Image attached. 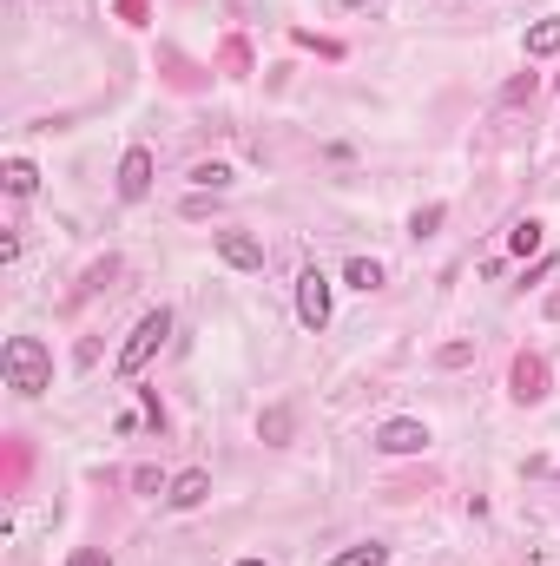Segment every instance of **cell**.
<instances>
[{
  "label": "cell",
  "mask_w": 560,
  "mask_h": 566,
  "mask_svg": "<svg viewBox=\"0 0 560 566\" xmlns=\"http://www.w3.org/2000/svg\"><path fill=\"white\" fill-rule=\"evenodd\" d=\"M343 283H350V290H383V264H376V257H350Z\"/></svg>",
  "instance_id": "obj_13"
},
{
  "label": "cell",
  "mask_w": 560,
  "mask_h": 566,
  "mask_svg": "<svg viewBox=\"0 0 560 566\" xmlns=\"http://www.w3.org/2000/svg\"><path fill=\"white\" fill-rule=\"evenodd\" d=\"M501 99H508V106H521V99H534V73H528V79H508V93H501Z\"/></svg>",
  "instance_id": "obj_20"
},
{
  "label": "cell",
  "mask_w": 560,
  "mask_h": 566,
  "mask_svg": "<svg viewBox=\"0 0 560 566\" xmlns=\"http://www.w3.org/2000/svg\"><path fill=\"white\" fill-rule=\"evenodd\" d=\"M192 185L198 191H224L231 185V165H192Z\"/></svg>",
  "instance_id": "obj_15"
},
{
  "label": "cell",
  "mask_w": 560,
  "mask_h": 566,
  "mask_svg": "<svg viewBox=\"0 0 560 566\" xmlns=\"http://www.w3.org/2000/svg\"><path fill=\"white\" fill-rule=\"evenodd\" d=\"M435 362H442V369H462V362H475V343H442Z\"/></svg>",
  "instance_id": "obj_17"
},
{
  "label": "cell",
  "mask_w": 560,
  "mask_h": 566,
  "mask_svg": "<svg viewBox=\"0 0 560 566\" xmlns=\"http://www.w3.org/2000/svg\"><path fill=\"white\" fill-rule=\"evenodd\" d=\"M554 53H560V14H547L528 27V60H554Z\"/></svg>",
  "instance_id": "obj_10"
},
{
  "label": "cell",
  "mask_w": 560,
  "mask_h": 566,
  "mask_svg": "<svg viewBox=\"0 0 560 566\" xmlns=\"http://www.w3.org/2000/svg\"><path fill=\"white\" fill-rule=\"evenodd\" d=\"M442 218H448L442 205H422L416 218H409V237H435V231H442Z\"/></svg>",
  "instance_id": "obj_16"
},
{
  "label": "cell",
  "mask_w": 560,
  "mask_h": 566,
  "mask_svg": "<svg viewBox=\"0 0 560 566\" xmlns=\"http://www.w3.org/2000/svg\"><path fill=\"white\" fill-rule=\"evenodd\" d=\"M0 185L14 191V198H33V191H40V172H33L27 158H7V172H0Z\"/></svg>",
  "instance_id": "obj_12"
},
{
  "label": "cell",
  "mask_w": 560,
  "mask_h": 566,
  "mask_svg": "<svg viewBox=\"0 0 560 566\" xmlns=\"http://www.w3.org/2000/svg\"><path fill=\"white\" fill-rule=\"evenodd\" d=\"M257 435L271 441V448H284V441H290V435H297V415H290V409H284V402H271V409L257 415Z\"/></svg>",
  "instance_id": "obj_9"
},
{
  "label": "cell",
  "mask_w": 560,
  "mask_h": 566,
  "mask_svg": "<svg viewBox=\"0 0 560 566\" xmlns=\"http://www.w3.org/2000/svg\"><path fill=\"white\" fill-rule=\"evenodd\" d=\"M7 389L14 395H47L53 389V356L40 336H7Z\"/></svg>",
  "instance_id": "obj_1"
},
{
  "label": "cell",
  "mask_w": 560,
  "mask_h": 566,
  "mask_svg": "<svg viewBox=\"0 0 560 566\" xmlns=\"http://www.w3.org/2000/svg\"><path fill=\"white\" fill-rule=\"evenodd\" d=\"M145 191H152V152H145V145H132V152L119 158V198H126V205H139Z\"/></svg>",
  "instance_id": "obj_5"
},
{
  "label": "cell",
  "mask_w": 560,
  "mask_h": 566,
  "mask_svg": "<svg viewBox=\"0 0 560 566\" xmlns=\"http://www.w3.org/2000/svg\"><path fill=\"white\" fill-rule=\"evenodd\" d=\"M508 251H514V257H534V251H541V224L521 218V224L508 231Z\"/></svg>",
  "instance_id": "obj_14"
},
{
  "label": "cell",
  "mask_w": 560,
  "mask_h": 566,
  "mask_svg": "<svg viewBox=\"0 0 560 566\" xmlns=\"http://www.w3.org/2000/svg\"><path fill=\"white\" fill-rule=\"evenodd\" d=\"M238 566H271V560H238Z\"/></svg>",
  "instance_id": "obj_21"
},
{
  "label": "cell",
  "mask_w": 560,
  "mask_h": 566,
  "mask_svg": "<svg viewBox=\"0 0 560 566\" xmlns=\"http://www.w3.org/2000/svg\"><path fill=\"white\" fill-rule=\"evenodd\" d=\"M218 257L231 270H264V244L251 231H218Z\"/></svg>",
  "instance_id": "obj_7"
},
{
  "label": "cell",
  "mask_w": 560,
  "mask_h": 566,
  "mask_svg": "<svg viewBox=\"0 0 560 566\" xmlns=\"http://www.w3.org/2000/svg\"><path fill=\"white\" fill-rule=\"evenodd\" d=\"M297 316H304V330H323V323H330V277H323L317 264L297 277Z\"/></svg>",
  "instance_id": "obj_3"
},
{
  "label": "cell",
  "mask_w": 560,
  "mask_h": 566,
  "mask_svg": "<svg viewBox=\"0 0 560 566\" xmlns=\"http://www.w3.org/2000/svg\"><path fill=\"white\" fill-rule=\"evenodd\" d=\"M508 389H514V402H541V395H547V362L541 356H514Z\"/></svg>",
  "instance_id": "obj_6"
},
{
  "label": "cell",
  "mask_w": 560,
  "mask_h": 566,
  "mask_svg": "<svg viewBox=\"0 0 560 566\" xmlns=\"http://www.w3.org/2000/svg\"><path fill=\"white\" fill-rule=\"evenodd\" d=\"M205 494H211V474L205 468H185L172 488H165V507H178V514H185V507H198Z\"/></svg>",
  "instance_id": "obj_8"
},
{
  "label": "cell",
  "mask_w": 560,
  "mask_h": 566,
  "mask_svg": "<svg viewBox=\"0 0 560 566\" xmlns=\"http://www.w3.org/2000/svg\"><path fill=\"white\" fill-rule=\"evenodd\" d=\"M132 488L139 494H165V481H159V468H132Z\"/></svg>",
  "instance_id": "obj_19"
},
{
  "label": "cell",
  "mask_w": 560,
  "mask_h": 566,
  "mask_svg": "<svg viewBox=\"0 0 560 566\" xmlns=\"http://www.w3.org/2000/svg\"><path fill=\"white\" fill-rule=\"evenodd\" d=\"M323 566H389V547H376V540H363V547H343L330 553Z\"/></svg>",
  "instance_id": "obj_11"
},
{
  "label": "cell",
  "mask_w": 560,
  "mask_h": 566,
  "mask_svg": "<svg viewBox=\"0 0 560 566\" xmlns=\"http://www.w3.org/2000/svg\"><path fill=\"white\" fill-rule=\"evenodd\" d=\"M343 7H369V0H343Z\"/></svg>",
  "instance_id": "obj_22"
},
{
  "label": "cell",
  "mask_w": 560,
  "mask_h": 566,
  "mask_svg": "<svg viewBox=\"0 0 560 566\" xmlns=\"http://www.w3.org/2000/svg\"><path fill=\"white\" fill-rule=\"evenodd\" d=\"M165 336H172V310H145L139 323H132L126 349H119V376H126V382L139 376L145 362H152V356H159V349H165Z\"/></svg>",
  "instance_id": "obj_2"
},
{
  "label": "cell",
  "mask_w": 560,
  "mask_h": 566,
  "mask_svg": "<svg viewBox=\"0 0 560 566\" xmlns=\"http://www.w3.org/2000/svg\"><path fill=\"white\" fill-rule=\"evenodd\" d=\"M376 448H383V455H422V448H429V422H416V415H396V422L376 428Z\"/></svg>",
  "instance_id": "obj_4"
},
{
  "label": "cell",
  "mask_w": 560,
  "mask_h": 566,
  "mask_svg": "<svg viewBox=\"0 0 560 566\" xmlns=\"http://www.w3.org/2000/svg\"><path fill=\"white\" fill-rule=\"evenodd\" d=\"M66 566H112V553L106 547H73V560Z\"/></svg>",
  "instance_id": "obj_18"
}]
</instances>
